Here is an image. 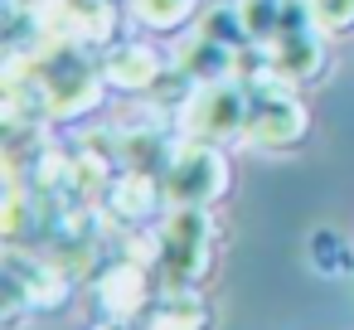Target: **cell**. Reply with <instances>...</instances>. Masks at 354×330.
I'll return each instance as SVG.
<instances>
[{
    "instance_id": "7",
    "label": "cell",
    "mask_w": 354,
    "mask_h": 330,
    "mask_svg": "<svg viewBox=\"0 0 354 330\" xmlns=\"http://www.w3.org/2000/svg\"><path fill=\"white\" fill-rule=\"evenodd\" d=\"M160 194H165V185H156L151 175H127V180H117V194H112V209H117L122 219H131V223H141V219H151V214H156V204H160Z\"/></svg>"
},
{
    "instance_id": "4",
    "label": "cell",
    "mask_w": 354,
    "mask_h": 330,
    "mask_svg": "<svg viewBox=\"0 0 354 330\" xmlns=\"http://www.w3.org/2000/svg\"><path fill=\"white\" fill-rule=\"evenodd\" d=\"M310 136V117H306V107H301V98L296 93H267L262 102H252V117H248V146H257V151H291V146H301Z\"/></svg>"
},
{
    "instance_id": "10",
    "label": "cell",
    "mask_w": 354,
    "mask_h": 330,
    "mask_svg": "<svg viewBox=\"0 0 354 330\" xmlns=\"http://www.w3.org/2000/svg\"><path fill=\"white\" fill-rule=\"evenodd\" d=\"M93 330H136V325H131L127 315H107V320H97Z\"/></svg>"
},
{
    "instance_id": "1",
    "label": "cell",
    "mask_w": 354,
    "mask_h": 330,
    "mask_svg": "<svg viewBox=\"0 0 354 330\" xmlns=\"http://www.w3.org/2000/svg\"><path fill=\"white\" fill-rule=\"evenodd\" d=\"M218 262V233L209 209H175L160 228V267H165V286L170 291H189L194 282H204Z\"/></svg>"
},
{
    "instance_id": "11",
    "label": "cell",
    "mask_w": 354,
    "mask_h": 330,
    "mask_svg": "<svg viewBox=\"0 0 354 330\" xmlns=\"http://www.w3.org/2000/svg\"><path fill=\"white\" fill-rule=\"evenodd\" d=\"M151 330H185V325H175V320H165V315H156V325Z\"/></svg>"
},
{
    "instance_id": "8",
    "label": "cell",
    "mask_w": 354,
    "mask_h": 330,
    "mask_svg": "<svg viewBox=\"0 0 354 330\" xmlns=\"http://www.w3.org/2000/svg\"><path fill=\"white\" fill-rule=\"evenodd\" d=\"M131 10L141 25H151L156 35H170V30H185L199 10V0H131Z\"/></svg>"
},
{
    "instance_id": "5",
    "label": "cell",
    "mask_w": 354,
    "mask_h": 330,
    "mask_svg": "<svg viewBox=\"0 0 354 330\" xmlns=\"http://www.w3.org/2000/svg\"><path fill=\"white\" fill-rule=\"evenodd\" d=\"M160 78V54L151 44H117V54L107 59V83L127 88V93H141Z\"/></svg>"
},
{
    "instance_id": "3",
    "label": "cell",
    "mask_w": 354,
    "mask_h": 330,
    "mask_svg": "<svg viewBox=\"0 0 354 330\" xmlns=\"http://www.w3.org/2000/svg\"><path fill=\"white\" fill-rule=\"evenodd\" d=\"M248 117H252V102L248 93L233 83V78H214V83H199L189 107H185V131L194 141H243L248 136Z\"/></svg>"
},
{
    "instance_id": "9",
    "label": "cell",
    "mask_w": 354,
    "mask_h": 330,
    "mask_svg": "<svg viewBox=\"0 0 354 330\" xmlns=\"http://www.w3.org/2000/svg\"><path fill=\"white\" fill-rule=\"evenodd\" d=\"M310 30H320L325 39L354 35V0H301Z\"/></svg>"
},
{
    "instance_id": "2",
    "label": "cell",
    "mask_w": 354,
    "mask_h": 330,
    "mask_svg": "<svg viewBox=\"0 0 354 330\" xmlns=\"http://www.w3.org/2000/svg\"><path fill=\"white\" fill-rule=\"evenodd\" d=\"M228 185H233V170H228L223 146L189 136L170 156V170H165V199H170V209H214L228 194Z\"/></svg>"
},
{
    "instance_id": "6",
    "label": "cell",
    "mask_w": 354,
    "mask_h": 330,
    "mask_svg": "<svg viewBox=\"0 0 354 330\" xmlns=\"http://www.w3.org/2000/svg\"><path fill=\"white\" fill-rule=\"evenodd\" d=\"M97 296H102V306H107L112 315H127V320H131V315L146 306L151 282H146V272H141V267L122 262V267H112V272L97 282Z\"/></svg>"
}]
</instances>
